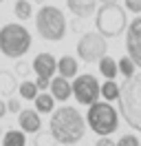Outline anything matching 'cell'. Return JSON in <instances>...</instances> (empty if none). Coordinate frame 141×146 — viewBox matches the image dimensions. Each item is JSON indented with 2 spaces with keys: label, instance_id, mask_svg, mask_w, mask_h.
Masks as SVG:
<instances>
[{
  "label": "cell",
  "instance_id": "cell-1",
  "mask_svg": "<svg viewBox=\"0 0 141 146\" xmlns=\"http://www.w3.org/2000/svg\"><path fill=\"white\" fill-rule=\"evenodd\" d=\"M49 131L57 139V144L73 146L82 142L86 135V119L82 117V113L75 106H60L51 113Z\"/></svg>",
  "mask_w": 141,
  "mask_h": 146
},
{
  "label": "cell",
  "instance_id": "cell-2",
  "mask_svg": "<svg viewBox=\"0 0 141 146\" xmlns=\"http://www.w3.org/2000/svg\"><path fill=\"white\" fill-rule=\"evenodd\" d=\"M119 113L132 131L141 133V73L123 80L119 93Z\"/></svg>",
  "mask_w": 141,
  "mask_h": 146
},
{
  "label": "cell",
  "instance_id": "cell-3",
  "mask_svg": "<svg viewBox=\"0 0 141 146\" xmlns=\"http://www.w3.org/2000/svg\"><path fill=\"white\" fill-rule=\"evenodd\" d=\"M29 49H31V33L26 27L18 22H9L0 27V53L2 55L11 60H20Z\"/></svg>",
  "mask_w": 141,
  "mask_h": 146
},
{
  "label": "cell",
  "instance_id": "cell-4",
  "mask_svg": "<svg viewBox=\"0 0 141 146\" xmlns=\"http://www.w3.org/2000/svg\"><path fill=\"white\" fill-rule=\"evenodd\" d=\"M35 29L42 40L49 42H60L66 36V18L62 9L53 7V5H42L40 11L35 13Z\"/></svg>",
  "mask_w": 141,
  "mask_h": 146
},
{
  "label": "cell",
  "instance_id": "cell-5",
  "mask_svg": "<svg viewBox=\"0 0 141 146\" xmlns=\"http://www.w3.org/2000/svg\"><path fill=\"white\" fill-rule=\"evenodd\" d=\"M86 124L90 131H95L99 137H108L119 128V111H115L110 102H95L88 106L86 113Z\"/></svg>",
  "mask_w": 141,
  "mask_h": 146
},
{
  "label": "cell",
  "instance_id": "cell-6",
  "mask_svg": "<svg viewBox=\"0 0 141 146\" xmlns=\"http://www.w3.org/2000/svg\"><path fill=\"white\" fill-rule=\"evenodd\" d=\"M97 31L106 38H117L128 29V20H126V9L115 5H101L95 18Z\"/></svg>",
  "mask_w": 141,
  "mask_h": 146
},
{
  "label": "cell",
  "instance_id": "cell-7",
  "mask_svg": "<svg viewBox=\"0 0 141 146\" xmlns=\"http://www.w3.org/2000/svg\"><path fill=\"white\" fill-rule=\"evenodd\" d=\"M108 51V42H106V36H101L99 31H88L79 38L77 42V55L79 60L84 62H99L101 58Z\"/></svg>",
  "mask_w": 141,
  "mask_h": 146
},
{
  "label": "cell",
  "instance_id": "cell-8",
  "mask_svg": "<svg viewBox=\"0 0 141 146\" xmlns=\"http://www.w3.org/2000/svg\"><path fill=\"white\" fill-rule=\"evenodd\" d=\"M99 95H101V84L97 82L95 75L90 73H84V75H77L73 80V98L84 104V106H90L99 102Z\"/></svg>",
  "mask_w": 141,
  "mask_h": 146
},
{
  "label": "cell",
  "instance_id": "cell-9",
  "mask_svg": "<svg viewBox=\"0 0 141 146\" xmlns=\"http://www.w3.org/2000/svg\"><path fill=\"white\" fill-rule=\"evenodd\" d=\"M126 51L141 69V13L126 29Z\"/></svg>",
  "mask_w": 141,
  "mask_h": 146
},
{
  "label": "cell",
  "instance_id": "cell-10",
  "mask_svg": "<svg viewBox=\"0 0 141 146\" xmlns=\"http://www.w3.org/2000/svg\"><path fill=\"white\" fill-rule=\"evenodd\" d=\"M31 66H33V71H35L38 78H46V80H51L53 73L57 71V60H55L51 53H38Z\"/></svg>",
  "mask_w": 141,
  "mask_h": 146
},
{
  "label": "cell",
  "instance_id": "cell-11",
  "mask_svg": "<svg viewBox=\"0 0 141 146\" xmlns=\"http://www.w3.org/2000/svg\"><path fill=\"white\" fill-rule=\"evenodd\" d=\"M18 124H20V131H24V133H40L42 119L35 109H22L18 113Z\"/></svg>",
  "mask_w": 141,
  "mask_h": 146
},
{
  "label": "cell",
  "instance_id": "cell-12",
  "mask_svg": "<svg viewBox=\"0 0 141 146\" xmlns=\"http://www.w3.org/2000/svg\"><path fill=\"white\" fill-rule=\"evenodd\" d=\"M66 7L73 16L77 18H88L97 9V0H66Z\"/></svg>",
  "mask_w": 141,
  "mask_h": 146
},
{
  "label": "cell",
  "instance_id": "cell-13",
  "mask_svg": "<svg viewBox=\"0 0 141 146\" xmlns=\"http://www.w3.org/2000/svg\"><path fill=\"white\" fill-rule=\"evenodd\" d=\"M51 95L55 98L57 102H66L73 95V84L66 80V78H53L51 80Z\"/></svg>",
  "mask_w": 141,
  "mask_h": 146
},
{
  "label": "cell",
  "instance_id": "cell-14",
  "mask_svg": "<svg viewBox=\"0 0 141 146\" xmlns=\"http://www.w3.org/2000/svg\"><path fill=\"white\" fill-rule=\"evenodd\" d=\"M77 60L73 58V55H62L60 60H57V73H60L62 78H77Z\"/></svg>",
  "mask_w": 141,
  "mask_h": 146
},
{
  "label": "cell",
  "instance_id": "cell-15",
  "mask_svg": "<svg viewBox=\"0 0 141 146\" xmlns=\"http://www.w3.org/2000/svg\"><path fill=\"white\" fill-rule=\"evenodd\" d=\"M18 86H20V84H18L16 75H13L11 71H0V95L11 98Z\"/></svg>",
  "mask_w": 141,
  "mask_h": 146
},
{
  "label": "cell",
  "instance_id": "cell-16",
  "mask_svg": "<svg viewBox=\"0 0 141 146\" xmlns=\"http://www.w3.org/2000/svg\"><path fill=\"white\" fill-rule=\"evenodd\" d=\"M99 73L106 80H115L119 73V62H115V58H110V55H104L99 60Z\"/></svg>",
  "mask_w": 141,
  "mask_h": 146
},
{
  "label": "cell",
  "instance_id": "cell-17",
  "mask_svg": "<svg viewBox=\"0 0 141 146\" xmlns=\"http://www.w3.org/2000/svg\"><path fill=\"white\" fill-rule=\"evenodd\" d=\"M33 102H35V111L38 113H53L55 111V98L46 91H42Z\"/></svg>",
  "mask_w": 141,
  "mask_h": 146
},
{
  "label": "cell",
  "instance_id": "cell-18",
  "mask_svg": "<svg viewBox=\"0 0 141 146\" xmlns=\"http://www.w3.org/2000/svg\"><path fill=\"white\" fill-rule=\"evenodd\" d=\"M2 146H26V133L9 128L7 133L2 135Z\"/></svg>",
  "mask_w": 141,
  "mask_h": 146
},
{
  "label": "cell",
  "instance_id": "cell-19",
  "mask_svg": "<svg viewBox=\"0 0 141 146\" xmlns=\"http://www.w3.org/2000/svg\"><path fill=\"white\" fill-rule=\"evenodd\" d=\"M18 93H20V98H22V100H35L42 91L38 89V84H35V82L24 80V82H20V86H18Z\"/></svg>",
  "mask_w": 141,
  "mask_h": 146
},
{
  "label": "cell",
  "instance_id": "cell-20",
  "mask_svg": "<svg viewBox=\"0 0 141 146\" xmlns=\"http://www.w3.org/2000/svg\"><path fill=\"white\" fill-rule=\"evenodd\" d=\"M119 93H121V86L115 82V80H106L101 84V98L106 102H113V100H119Z\"/></svg>",
  "mask_w": 141,
  "mask_h": 146
},
{
  "label": "cell",
  "instance_id": "cell-21",
  "mask_svg": "<svg viewBox=\"0 0 141 146\" xmlns=\"http://www.w3.org/2000/svg\"><path fill=\"white\" fill-rule=\"evenodd\" d=\"M13 13H16L18 20H29L31 16H33V5H31L29 0H16Z\"/></svg>",
  "mask_w": 141,
  "mask_h": 146
},
{
  "label": "cell",
  "instance_id": "cell-22",
  "mask_svg": "<svg viewBox=\"0 0 141 146\" xmlns=\"http://www.w3.org/2000/svg\"><path fill=\"white\" fill-rule=\"evenodd\" d=\"M134 69H137V64H134V60H132L130 55L119 58V73H121L123 78H132V75H134Z\"/></svg>",
  "mask_w": 141,
  "mask_h": 146
},
{
  "label": "cell",
  "instance_id": "cell-23",
  "mask_svg": "<svg viewBox=\"0 0 141 146\" xmlns=\"http://www.w3.org/2000/svg\"><path fill=\"white\" fill-rule=\"evenodd\" d=\"M57 144V139L51 135V131L49 133H35V142H33V146H55Z\"/></svg>",
  "mask_w": 141,
  "mask_h": 146
},
{
  "label": "cell",
  "instance_id": "cell-24",
  "mask_svg": "<svg viewBox=\"0 0 141 146\" xmlns=\"http://www.w3.org/2000/svg\"><path fill=\"white\" fill-rule=\"evenodd\" d=\"M117 146H141V144H139V137H137V135L128 133V135H121V137H119Z\"/></svg>",
  "mask_w": 141,
  "mask_h": 146
},
{
  "label": "cell",
  "instance_id": "cell-25",
  "mask_svg": "<svg viewBox=\"0 0 141 146\" xmlns=\"http://www.w3.org/2000/svg\"><path fill=\"white\" fill-rule=\"evenodd\" d=\"M123 7L132 13H141V0H123Z\"/></svg>",
  "mask_w": 141,
  "mask_h": 146
},
{
  "label": "cell",
  "instance_id": "cell-26",
  "mask_svg": "<svg viewBox=\"0 0 141 146\" xmlns=\"http://www.w3.org/2000/svg\"><path fill=\"white\" fill-rule=\"evenodd\" d=\"M7 109H9V113H20V111H22V104H20L18 98H9L7 100Z\"/></svg>",
  "mask_w": 141,
  "mask_h": 146
},
{
  "label": "cell",
  "instance_id": "cell-27",
  "mask_svg": "<svg viewBox=\"0 0 141 146\" xmlns=\"http://www.w3.org/2000/svg\"><path fill=\"white\" fill-rule=\"evenodd\" d=\"M33 66H29L26 62H22V60H18V64H16V73L18 75H22V78H26V73L31 71Z\"/></svg>",
  "mask_w": 141,
  "mask_h": 146
},
{
  "label": "cell",
  "instance_id": "cell-28",
  "mask_svg": "<svg viewBox=\"0 0 141 146\" xmlns=\"http://www.w3.org/2000/svg\"><path fill=\"white\" fill-rule=\"evenodd\" d=\"M35 84H38V89H40V91L51 89V80H46V78H38V80H35Z\"/></svg>",
  "mask_w": 141,
  "mask_h": 146
},
{
  "label": "cell",
  "instance_id": "cell-29",
  "mask_svg": "<svg viewBox=\"0 0 141 146\" xmlns=\"http://www.w3.org/2000/svg\"><path fill=\"white\" fill-rule=\"evenodd\" d=\"M95 146H117V144H115L110 137H99V139L95 142Z\"/></svg>",
  "mask_w": 141,
  "mask_h": 146
},
{
  "label": "cell",
  "instance_id": "cell-30",
  "mask_svg": "<svg viewBox=\"0 0 141 146\" xmlns=\"http://www.w3.org/2000/svg\"><path fill=\"white\" fill-rule=\"evenodd\" d=\"M7 113H9V109H7V102H2V100H0V119L5 117Z\"/></svg>",
  "mask_w": 141,
  "mask_h": 146
},
{
  "label": "cell",
  "instance_id": "cell-31",
  "mask_svg": "<svg viewBox=\"0 0 141 146\" xmlns=\"http://www.w3.org/2000/svg\"><path fill=\"white\" fill-rule=\"evenodd\" d=\"M99 2H101V5H115L117 0H99Z\"/></svg>",
  "mask_w": 141,
  "mask_h": 146
},
{
  "label": "cell",
  "instance_id": "cell-32",
  "mask_svg": "<svg viewBox=\"0 0 141 146\" xmlns=\"http://www.w3.org/2000/svg\"><path fill=\"white\" fill-rule=\"evenodd\" d=\"M35 2H42V0H35Z\"/></svg>",
  "mask_w": 141,
  "mask_h": 146
},
{
  "label": "cell",
  "instance_id": "cell-33",
  "mask_svg": "<svg viewBox=\"0 0 141 146\" xmlns=\"http://www.w3.org/2000/svg\"><path fill=\"white\" fill-rule=\"evenodd\" d=\"M0 2H5V0H0Z\"/></svg>",
  "mask_w": 141,
  "mask_h": 146
},
{
  "label": "cell",
  "instance_id": "cell-34",
  "mask_svg": "<svg viewBox=\"0 0 141 146\" xmlns=\"http://www.w3.org/2000/svg\"><path fill=\"white\" fill-rule=\"evenodd\" d=\"M0 131H2V128H0Z\"/></svg>",
  "mask_w": 141,
  "mask_h": 146
}]
</instances>
